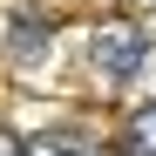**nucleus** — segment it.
Returning <instances> with one entry per match:
<instances>
[{
    "label": "nucleus",
    "instance_id": "5",
    "mask_svg": "<svg viewBox=\"0 0 156 156\" xmlns=\"http://www.w3.org/2000/svg\"><path fill=\"white\" fill-rule=\"evenodd\" d=\"M0 156H27V143H20L14 129H0Z\"/></svg>",
    "mask_w": 156,
    "mask_h": 156
},
{
    "label": "nucleus",
    "instance_id": "2",
    "mask_svg": "<svg viewBox=\"0 0 156 156\" xmlns=\"http://www.w3.org/2000/svg\"><path fill=\"white\" fill-rule=\"evenodd\" d=\"M27 156H109L88 129H75V122H55V129H41V136L27 143Z\"/></svg>",
    "mask_w": 156,
    "mask_h": 156
},
{
    "label": "nucleus",
    "instance_id": "4",
    "mask_svg": "<svg viewBox=\"0 0 156 156\" xmlns=\"http://www.w3.org/2000/svg\"><path fill=\"white\" fill-rule=\"evenodd\" d=\"M122 156H156V102L129 115V136H122Z\"/></svg>",
    "mask_w": 156,
    "mask_h": 156
},
{
    "label": "nucleus",
    "instance_id": "1",
    "mask_svg": "<svg viewBox=\"0 0 156 156\" xmlns=\"http://www.w3.org/2000/svg\"><path fill=\"white\" fill-rule=\"evenodd\" d=\"M143 55H149V34L136 27V20H102V27L88 34V68H95V82H129V75L143 68Z\"/></svg>",
    "mask_w": 156,
    "mask_h": 156
},
{
    "label": "nucleus",
    "instance_id": "3",
    "mask_svg": "<svg viewBox=\"0 0 156 156\" xmlns=\"http://www.w3.org/2000/svg\"><path fill=\"white\" fill-rule=\"evenodd\" d=\"M48 34H55V27H48V20H41L34 7H20V14H14V34H7V48H14V55H34V48H41Z\"/></svg>",
    "mask_w": 156,
    "mask_h": 156
}]
</instances>
